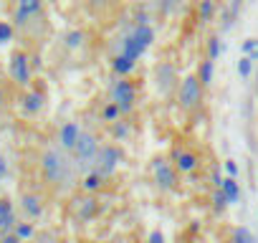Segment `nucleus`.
Wrapping results in <instances>:
<instances>
[{
    "label": "nucleus",
    "mask_w": 258,
    "mask_h": 243,
    "mask_svg": "<svg viewBox=\"0 0 258 243\" xmlns=\"http://www.w3.org/2000/svg\"><path fill=\"white\" fill-rule=\"evenodd\" d=\"M41 170H43V175H46V180L51 183V185H71V180H74V170H76V165L66 157V152L58 147H48L43 155H41Z\"/></svg>",
    "instance_id": "f257e3e1"
},
{
    "label": "nucleus",
    "mask_w": 258,
    "mask_h": 243,
    "mask_svg": "<svg viewBox=\"0 0 258 243\" xmlns=\"http://www.w3.org/2000/svg\"><path fill=\"white\" fill-rule=\"evenodd\" d=\"M99 150H101L99 137H96L94 132H86V130H84L81 137H79V142H76V147H74V152H71L76 170H84V175H86L89 170H94V162H96Z\"/></svg>",
    "instance_id": "f03ea898"
},
{
    "label": "nucleus",
    "mask_w": 258,
    "mask_h": 243,
    "mask_svg": "<svg viewBox=\"0 0 258 243\" xmlns=\"http://www.w3.org/2000/svg\"><path fill=\"white\" fill-rule=\"evenodd\" d=\"M203 99H205V86H203V81L198 79V74L182 76L180 84H177V101H180V109L195 111V109H200Z\"/></svg>",
    "instance_id": "7ed1b4c3"
},
{
    "label": "nucleus",
    "mask_w": 258,
    "mask_h": 243,
    "mask_svg": "<svg viewBox=\"0 0 258 243\" xmlns=\"http://www.w3.org/2000/svg\"><path fill=\"white\" fill-rule=\"evenodd\" d=\"M109 101H114L121 114H132L137 109V86L129 81V76H116L109 86Z\"/></svg>",
    "instance_id": "20e7f679"
},
{
    "label": "nucleus",
    "mask_w": 258,
    "mask_h": 243,
    "mask_svg": "<svg viewBox=\"0 0 258 243\" xmlns=\"http://www.w3.org/2000/svg\"><path fill=\"white\" fill-rule=\"evenodd\" d=\"M152 180H155V185H157L160 190L170 193V190L177 188L180 172H177V167H175V162H172L170 157H160V155H157V157L152 160Z\"/></svg>",
    "instance_id": "39448f33"
},
{
    "label": "nucleus",
    "mask_w": 258,
    "mask_h": 243,
    "mask_svg": "<svg viewBox=\"0 0 258 243\" xmlns=\"http://www.w3.org/2000/svg\"><path fill=\"white\" fill-rule=\"evenodd\" d=\"M121 162H124L121 147H116V145H101V150H99V155H96V162H94V170H99L101 175L111 177V175L119 170Z\"/></svg>",
    "instance_id": "423d86ee"
},
{
    "label": "nucleus",
    "mask_w": 258,
    "mask_h": 243,
    "mask_svg": "<svg viewBox=\"0 0 258 243\" xmlns=\"http://www.w3.org/2000/svg\"><path fill=\"white\" fill-rule=\"evenodd\" d=\"M170 160L175 162V167H177L180 175H192V172L200 167V155L192 152V150H185V147H180V145L172 150V157H170Z\"/></svg>",
    "instance_id": "0eeeda50"
},
{
    "label": "nucleus",
    "mask_w": 258,
    "mask_h": 243,
    "mask_svg": "<svg viewBox=\"0 0 258 243\" xmlns=\"http://www.w3.org/2000/svg\"><path fill=\"white\" fill-rule=\"evenodd\" d=\"M11 76H13V81L16 84H21V86H28L31 84V76H33V66H31V58L26 56V53H13V58H11Z\"/></svg>",
    "instance_id": "6e6552de"
},
{
    "label": "nucleus",
    "mask_w": 258,
    "mask_h": 243,
    "mask_svg": "<svg viewBox=\"0 0 258 243\" xmlns=\"http://www.w3.org/2000/svg\"><path fill=\"white\" fill-rule=\"evenodd\" d=\"M81 132H84V127L79 125V122H63V125L58 127V137H56V140H58V147H61L63 152H74V147H76Z\"/></svg>",
    "instance_id": "1a4fd4ad"
},
{
    "label": "nucleus",
    "mask_w": 258,
    "mask_h": 243,
    "mask_svg": "<svg viewBox=\"0 0 258 243\" xmlns=\"http://www.w3.org/2000/svg\"><path fill=\"white\" fill-rule=\"evenodd\" d=\"M177 71L172 64H160L157 66V91L160 94H170L172 89H177Z\"/></svg>",
    "instance_id": "9d476101"
},
{
    "label": "nucleus",
    "mask_w": 258,
    "mask_h": 243,
    "mask_svg": "<svg viewBox=\"0 0 258 243\" xmlns=\"http://www.w3.org/2000/svg\"><path fill=\"white\" fill-rule=\"evenodd\" d=\"M74 215L81 220V223H86V220H91L96 213H99V203H96V198H91L89 193L84 195V198H74Z\"/></svg>",
    "instance_id": "9b49d317"
},
{
    "label": "nucleus",
    "mask_w": 258,
    "mask_h": 243,
    "mask_svg": "<svg viewBox=\"0 0 258 243\" xmlns=\"http://www.w3.org/2000/svg\"><path fill=\"white\" fill-rule=\"evenodd\" d=\"M43 11V0H18L16 8V26H26L31 18H36Z\"/></svg>",
    "instance_id": "f8f14e48"
},
{
    "label": "nucleus",
    "mask_w": 258,
    "mask_h": 243,
    "mask_svg": "<svg viewBox=\"0 0 258 243\" xmlns=\"http://www.w3.org/2000/svg\"><path fill=\"white\" fill-rule=\"evenodd\" d=\"M106 175H101L99 170H89L84 177H81V190L84 193H89V195H94V193H99V190H104V185H106Z\"/></svg>",
    "instance_id": "ddd939ff"
},
{
    "label": "nucleus",
    "mask_w": 258,
    "mask_h": 243,
    "mask_svg": "<svg viewBox=\"0 0 258 243\" xmlns=\"http://www.w3.org/2000/svg\"><path fill=\"white\" fill-rule=\"evenodd\" d=\"M21 208L28 215V220H38L43 215V203H41L38 195H23L21 198Z\"/></svg>",
    "instance_id": "4468645a"
},
{
    "label": "nucleus",
    "mask_w": 258,
    "mask_h": 243,
    "mask_svg": "<svg viewBox=\"0 0 258 243\" xmlns=\"http://www.w3.org/2000/svg\"><path fill=\"white\" fill-rule=\"evenodd\" d=\"M220 190H223V195L228 198V203L230 205H238L240 203V198H243V190H240V183L235 180V177H223V185H220Z\"/></svg>",
    "instance_id": "2eb2a0df"
},
{
    "label": "nucleus",
    "mask_w": 258,
    "mask_h": 243,
    "mask_svg": "<svg viewBox=\"0 0 258 243\" xmlns=\"http://www.w3.org/2000/svg\"><path fill=\"white\" fill-rule=\"evenodd\" d=\"M135 69H137V61H132L129 56H124L121 51H119V53L111 58V71H114L116 76H129Z\"/></svg>",
    "instance_id": "dca6fc26"
},
{
    "label": "nucleus",
    "mask_w": 258,
    "mask_h": 243,
    "mask_svg": "<svg viewBox=\"0 0 258 243\" xmlns=\"http://www.w3.org/2000/svg\"><path fill=\"white\" fill-rule=\"evenodd\" d=\"M129 36H132V38H135V41H137V43L145 48V51H147V48L155 43V28H152V26H140V23H137V26L132 28V33H129Z\"/></svg>",
    "instance_id": "f3484780"
},
{
    "label": "nucleus",
    "mask_w": 258,
    "mask_h": 243,
    "mask_svg": "<svg viewBox=\"0 0 258 243\" xmlns=\"http://www.w3.org/2000/svg\"><path fill=\"white\" fill-rule=\"evenodd\" d=\"M43 106H46L43 91H28V94L23 96V111H26V114H38Z\"/></svg>",
    "instance_id": "a211bd4d"
},
{
    "label": "nucleus",
    "mask_w": 258,
    "mask_h": 243,
    "mask_svg": "<svg viewBox=\"0 0 258 243\" xmlns=\"http://www.w3.org/2000/svg\"><path fill=\"white\" fill-rule=\"evenodd\" d=\"M198 79L203 81V86L208 89V86H213V81H215V61L213 58H203L200 61V66H198Z\"/></svg>",
    "instance_id": "6ab92c4d"
},
{
    "label": "nucleus",
    "mask_w": 258,
    "mask_h": 243,
    "mask_svg": "<svg viewBox=\"0 0 258 243\" xmlns=\"http://www.w3.org/2000/svg\"><path fill=\"white\" fill-rule=\"evenodd\" d=\"M119 51H121L124 56H129L132 61H140V58L147 53V51H145V48H142V46H140V43L132 38V36H124V38H121V48H119Z\"/></svg>",
    "instance_id": "aec40b11"
},
{
    "label": "nucleus",
    "mask_w": 258,
    "mask_h": 243,
    "mask_svg": "<svg viewBox=\"0 0 258 243\" xmlns=\"http://www.w3.org/2000/svg\"><path fill=\"white\" fill-rule=\"evenodd\" d=\"M109 127H111V137L116 142H124L129 135H132V125L126 122V116H121L119 122H114V125H109Z\"/></svg>",
    "instance_id": "412c9836"
},
{
    "label": "nucleus",
    "mask_w": 258,
    "mask_h": 243,
    "mask_svg": "<svg viewBox=\"0 0 258 243\" xmlns=\"http://www.w3.org/2000/svg\"><path fill=\"white\" fill-rule=\"evenodd\" d=\"M84 41H86V33H84V31H79V28H74V31H69V33L63 36V46H66V48H71V51L81 48V46H84Z\"/></svg>",
    "instance_id": "4be33fe9"
},
{
    "label": "nucleus",
    "mask_w": 258,
    "mask_h": 243,
    "mask_svg": "<svg viewBox=\"0 0 258 243\" xmlns=\"http://www.w3.org/2000/svg\"><path fill=\"white\" fill-rule=\"evenodd\" d=\"M220 53H223V43H220V33H213L208 41H205V56L208 58H220Z\"/></svg>",
    "instance_id": "5701e85b"
},
{
    "label": "nucleus",
    "mask_w": 258,
    "mask_h": 243,
    "mask_svg": "<svg viewBox=\"0 0 258 243\" xmlns=\"http://www.w3.org/2000/svg\"><path fill=\"white\" fill-rule=\"evenodd\" d=\"M240 56H248L253 61H258V36H248L240 43Z\"/></svg>",
    "instance_id": "b1692460"
},
{
    "label": "nucleus",
    "mask_w": 258,
    "mask_h": 243,
    "mask_svg": "<svg viewBox=\"0 0 258 243\" xmlns=\"http://www.w3.org/2000/svg\"><path fill=\"white\" fill-rule=\"evenodd\" d=\"M124 114H121V109L114 104V101H106L104 104V109H101V119L106 122V125H114V122H119Z\"/></svg>",
    "instance_id": "393cba45"
},
{
    "label": "nucleus",
    "mask_w": 258,
    "mask_h": 243,
    "mask_svg": "<svg viewBox=\"0 0 258 243\" xmlns=\"http://www.w3.org/2000/svg\"><path fill=\"white\" fill-rule=\"evenodd\" d=\"M253 69H255V61L248 58V56H240V58L235 61V71H238L240 79H250V76H253Z\"/></svg>",
    "instance_id": "a878e982"
},
{
    "label": "nucleus",
    "mask_w": 258,
    "mask_h": 243,
    "mask_svg": "<svg viewBox=\"0 0 258 243\" xmlns=\"http://www.w3.org/2000/svg\"><path fill=\"white\" fill-rule=\"evenodd\" d=\"M213 13H215V3H213V0H200V6H198L200 23H210L213 21Z\"/></svg>",
    "instance_id": "bb28decb"
},
{
    "label": "nucleus",
    "mask_w": 258,
    "mask_h": 243,
    "mask_svg": "<svg viewBox=\"0 0 258 243\" xmlns=\"http://www.w3.org/2000/svg\"><path fill=\"white\" fill-rule=\"evenodd\" d=\"M210 203H213V210H215V213H225V208L230 205V203H228V198L223 195V190H220V188H215V190H213Z\"/></svg>",
    "instance_id": "cd10ccee"
},
{
    "label": "nucleus",
    "mask_w": 258,
    "mask_h": 243,
    "mask_svg": "<svg viewBox=\"0 0 258 243\" xmlns=\"http://www.w3.org/2000/svg\"><path fill=\"white\" fill-rule=\"evenodd\" d=\"M18 225L16 220V213H6V215H0V235H6V233H13Z\"/></svg>",
    "instance_id": "c85d7f7f"
},
{
    "label": "nucleus",
    "mask_w": 258,
    "mask_h": 243,
    "mask_svg": "<svg viewBox=\"0 0 258 243\" xmlns=\"http://www.w3.org/2000/svg\"><path fill=\"white\" fill-rule=\"evenodd\" d=\"M13 233H16L21 240H31V238L36 235V225H33V223H18Z\"/></svg>",
    "instance_id": "c756f323"
},
{
    "label": "nucleus",
    "mask_w": 258,
    "mask_h": 243,
    "mask_svg": "<svg viewBox=\"0 0 258 243\" xmlns=\"http://www.w3.org/2000/svg\"><path fill=\"white\" fill-rule=\"evenodd\" d=\"M233 243H255V238H253L250 228L240 225V228H235V230H233Z\"/></svg>",
    "instance_id": "7c9ffc66"
},
{
    "label": "nucleus",
    "mask_w": 258,
    "mask_h": 243,
    "mask_svg": "<svg viewBox=\"0 0 258 243\" xmlns=\"http://www.w3.org/2000/svg\"><path fill=\"white\" fill-rule=\"evenodd\" d=\"M223 170H225V175L228 177H240V165H238V160H233V157H228V160H223Z\"/></svg>",
    "instance_id": "2f4dec72"
},
{
    "label": "nucleus",
    "mask_w": 258,
    "mask_h": 243,
    "mask_svg": "<svg viewBox=\"0 0 258 243\" xmlns=\"http://www.w3.org/2000/svg\"><path fill=\"white\" fill-rule=\"evenodd\" d=\"M8 41H13V26L8 21H0V46Z\"/></svg>",
    "instance_id": "473e14b6"
},
{
    "label": "nucleus",
    "mask_w": 258,
    "mask_h": 243,
    "mask_svg": "<svg viewBox=\"0 0 258 243\" xmlns=\"http://www.w3.org/2000/svg\"><path fill=\"white\" fill-rule=\"evenodd\" d=\"M147 243H165V233H162L160 228L150 230V235H147Z\"/></svg>",
    "instance_id": "72a5a7b5"
},
{
    "label": "nucleus",
    "mask_w": 258,
    "mask_h": 243,
    "mask_svg": "<svg viewBox=\"0 0 258 243\" xmlns=\"http://www.w3.org/2000/svg\"><path fill=\"white\" fill-rule=\"evenodd\" d=\"M0 243H23L16 233H6V235H0Z\"/></svg>",
    "instance_id": "f704fd0d"
},
{
    "label": "nucleus",
    "mask_w": 258,
    "mask_h": 243,
    "mask_svg": "<svg viewBox=\"0 0 258 243\" xmlns=\"http://www.w3.org/2000/svg\"><path fill=\"white\" fill-rule=\"evenodd\" d=\"M8 175V162H6V157L0 155V185H3V177Z\"/></svg>",
    "instance_id": "c9c22d12"
},
{
    "label": "nucleus",
    "mask_w": 258,
    "mask_h": 243,
    "mask_svg": "<svg viewBox=\"0 0 258 243\" xmlns=\"http://www.w3.org/2000/svg\"><path fill=\"white\" fill-rule=\"evenodd\" d=\"M89 3H91V6H99V3H101V0H89Z\"/></svg>",
    "instance_id": "e433bc0d"
},
{
    "label": "nucleus",
    "mask_w": 258,
    "mask_h": 243,
    "mask_svg": "<svg viewBox=\"0 0 258 243\" xmlns=\"http://www.w3.org/2000/svg\"><path fill=\"white\" fill-rule=\"evenodd\" d=\"M0 106H3V91H0Z\"/></svg>",
    "instance_id": "4c0bfd02"
}]
</instances>
